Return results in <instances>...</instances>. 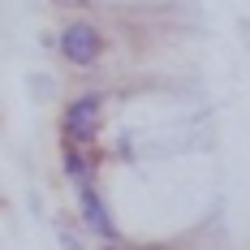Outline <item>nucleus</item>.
<instances>
[{
	"label": "nucleus",
	"mask_w": 250,
	"mask_h": 250,
	"mask_svg": "<svg viewBox=\"0 0 250 250\" xmlns=\"http://www.w3.org/2000/svg\"><path fill=\"white\" fill-rule=\"evenodd\" d=\"M100 108H104L100 95H78V100L65 108V121H61L65 138H69V143H91V138L100 134Z\"/></svg>",
	"instance_id": "1"
},
{
	"label": "nucleus",
	"mask_w": 250,
	"mask_h": 250,
	"mask_svg": "<svg viewBox=\"0 0 250 250\" xmlns=\"http://www.w3.org/2000/svg\"><path fill=\"white\" fill-rule=\"evenodd\" d=\"M82 216H86V225L95 229L100 237H117V225L108 220V211H104L100 194H95V190H86V186H82Z\"/></svg>",
	"instance_id": "3"
},
{
	"label": "nucleus",
	"mask_w": 250,
	"mask_h": 250,
	"mask_svg": "<svg viewBox=\"0 0 250 250\" xmlns=\"http://www.w3.org/2000/svg\"><path fill=\"white\" fill-rule=\"evenodd\" d=\"M61 52H65V61H69V65H95V61H100V52H104V39H100V30H95V26L74 22L65 35H61Z\"/></svg>",
	"instance_id": "2"
},
{
	"label": "nucleus",
	"mask_w": 250,
	"mask_h": 250,
	"mask_svg": "<svg viewBox=\"0 0 250 250\" xmlns=\"http://www.w3.org/2000/svg\"><path fill=\"white\" fill-rule=\"evenodd\" d=\"M65 173L74 177L78 186H82V181H86V173H91V168H86V160H78L74 151H69V155H65Z\"/></svg>",
	"instance_id": "4"
}]
</instances>
